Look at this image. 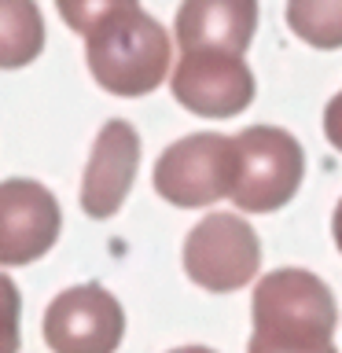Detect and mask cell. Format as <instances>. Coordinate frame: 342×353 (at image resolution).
Segmentation results:
<instances>
[{
    "label": "cell",
    "mask_w": 342,
    "mask_h": 353,
    "mask_svg": "<svg viewBox=\"0 0 342 353\" xmlns=\"http://www.w3.org/2000/svg\"><path fill=\"white\" fill-rule=\"evenodd\" d=\"M254 335L247 353H339L335 298L320 276L276 269L254 287Z\"/></svg>",
    "instance_id": "obj_1"
},
{
    "label": "cell",
    "mask_w": 342,
    "mask_h": 353,
    "mask_svg": "<svg viewBox=\"0 0 342 353\" xmlns=\"http://www.w3.org/2000/svg\"><path fill=\"white\" fill-rule=\"evenodd\" d=\"M85 37L88 70L114 96H148L170 70V33L140 8L103 19Z\"/></svg>",
    "instance_id": "obj_2"
},
{
    "label": "cell",
    "mask_w": 342,
    "mask_h": 353,
    "mask_svg": "<svg viewBox=\"0 0 342 353\" xmlns=\"http://www.w3.org/2000/svg\"><path fill=\"white\" fill-rule=\"evenodd\" d=\"M236 165H232L228 195L247 214H272L298 192L305 173V154L291 132L272 125H254L232 137Z\"/></svg>",
    "instance_id": "obj_3"
},
{
    "label": "cell",
    "mask_w": 342,
    "mask_h": 353,
    "mask_svg": "<svg viewBox=\"0 0 342 353\" xmlns=\"http://www.w3.org/2000/svg\"><path fill=\"white\" fill-rule=\"evenodd\" d=\"M261 265V243L236 214H210L184 239V272L203 291L228 294L254 280Z\"/></svg>",
    "instance_id": "obj_4"
},
{
    "label": "cell",
    "mask_w": 342,
    "mask_h": 353,
    "mask_svg": "<svg viewBox=\"0 0 342 353\" xmlns=\"http://www.w3.org/2000/svg\"><path fill=\"white\" fill-rule=\"evenodd\" d=\"M232 165H236L232 137L217 132L184 137L154 162V192L170 206H210L228 195Z\"/></svg>",
    "instance_id": "obj_5"
},
{
    "label": "cell",
    "mask_w": 342,
    "mask_h": 353,
    "mask_svg": "<svg viewBox=\"0 0 342 353\" xmlns=\"http://www.w3.org/2000/svg\"><path fill=\"white\" fill-rule=\"evenodd\" d=\"M125 335L118 298L99 283H81L55 294L44 313V342L52 353H114Z\"/></svg>",
    "instance_id": "obj_6"
},
{
    "label": "cell",
    "mask_w": 342,
    "mask_h": 353,
    "mask_svg": "<svg viewBox=\"0 0 342 353\" xmlns=\"http://www.w3.org/2000/svg\"><path fill=\"white\" fill-rule=\"evenodd\" d=\"M173 96L199 118H236L254 99V74L243 55L184 52L173 70Z\"/></svg>",
    "instance_id": "obj_7"
},
{
    "label": "cell",
    "mask_w": 342,
    "mask_h": 353,
    "mask_svg": "<svg viewBox=\"0 0 342 353\" xmlns=\"http://www.w3.org/2000/svg\"><path fill=\"white\" fill-rule=\"evenodd\" d=\"M59 203L37 181L0 184V265H30L59 239Z\"/></svg>",
    "instance_id": "obj_8"
},
{
    "label": "cell",
    "mask_w": 342,
    "mask_h": 353,
    "mask_svg": "<svg viewBox=\"0 0 342 353\" xmlns=\"http://www.w3.org/2000/svg\"><path fill=\"white\" fill-rule=\"evenodd\" d=\"M140 165V137L129 121H107L96 137L92 159H88L81 181V206L88 217H110L125 203L132 176Z\"/></svg>",
    "instance_id": "obj_9"
},
{
    "label": "cell",
    "mask_w": 342,
    "mask_h": 353,
    "mask_svg": "<svg viewBox=\"0 0 342 353\" xmlns=\"http://www.w3.org/2000/svg\"><path fill=\"white\" fill-rule=\"evenodd\" d=\"M258 30V0H184L177 11V41L184 52L243 55Z\"/></svg>",
    "instance_id": "obj_10"
},
{
    "label": "cell",
    "mask_w": 342,
    "mask_h": 353,
    "mask_svg": "<svg viewBox=\"0 0 342 353\" xmlns=\"http://www.w3.org/2000/svg\"><path fill=\"white\" fill-rule=\"evenodd\" d=\"M44 19L33 0H0V70H15L41 55Z\"/></svg>",
    "instance_id": "obj_11"
},
{
    "label": "cell",
    "mask_w": 342,
    "mask_h": 353,
    "mask_svg": "<svg viewBox=\"0 0 342 353\" xmlns=\"http://www.w3.org/2000/svg\"><path fill=\"white\" fill-rule=\"evenodd\" d=\"M287 22L313 48L342 44V0H287Z\"/></svg>",
    "instance_id": "obj_12"
},
{
    "label": "cell",
    "mask_w": 342,
    "mask_h": 353,
    "mask_svg": "<svg viewBox=\"0 0 342 353\" xmlns=\"http://www.w3.org/2000/svg\"><path fill=\"white\" fill-rule=\"evenodd\" d=\"M55 8H59V15L66 19L70 30L88 33L103 19L118 15V11H129V8H140V4L137 0H55Z\"/></svg>",
    "instance_id": "obj_13"
},
{
    "label": "cell",
    "mask_w": 342,
    "mask_h": 353,
    "mask_svg": "<svg viewBox=\"0 0 342 353\" xmlns=\"http://www.w3.org/2000/svg\"><path fill=\"white\" fill-rule=\"evenodd\" d=\"M19 291L0 272V353H19Z\"/></svg>",
    "instance_id": "obj_14"
},
{
    "label": "cell",
    "mask_w": 342,
    "mask_h": 353,
    "mask_svg": "<svg viewBox=\"0 0 342 353\" xmlns=\"http://www.w3.org/2000/svg\"><path fill=\"white\" fill-rule=\"evenodd\" d=\"M173 353H214V350H206V346H181V350H173Z\"/></svg>",
    "instance_id": "obj_15"
}]
</instances>
